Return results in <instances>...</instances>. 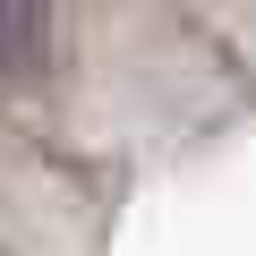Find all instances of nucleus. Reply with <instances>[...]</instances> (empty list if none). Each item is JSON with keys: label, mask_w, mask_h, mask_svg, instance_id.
<instances>
[{"label": "nucleus", "mask_w": 256, "mask_h": 256, "mask_svg": "<svg viewBox=\"0 0 256 256\" xmlns=\"http://www.w3.org/2000/svg\"><path fill=\"white\" fill-rule=\"evenodd\" d=\"M34 43H43V0H0V68H34Z\"/></svg>", "instance_id": "f257e3e1"}]
</instances>
